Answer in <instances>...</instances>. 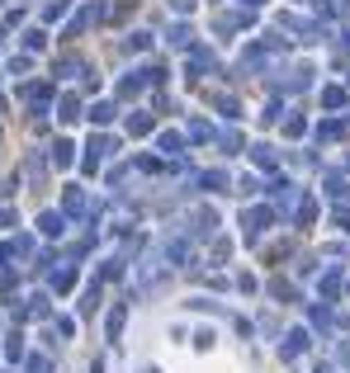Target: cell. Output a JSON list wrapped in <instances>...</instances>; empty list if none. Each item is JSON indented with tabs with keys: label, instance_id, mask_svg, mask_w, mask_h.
<instances>
[{
	"label": "cell",
	"instance_id": "obj_1",
	"mask_svg": "<svg viewBox=\"0 0 350 373\" xmlns=\"http://www.w3.org/2000/svg\"><path fill=\"white\" fill-rule=\"evenodd\" d=\"M246 5H261V0H246Z\"/></svg>",
	"mask_w": 350,
	"mask_h": 373
}]
</instances>
